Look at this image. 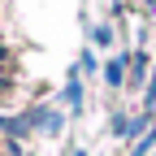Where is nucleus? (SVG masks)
<instances>
[{
    "label": "nucleus",
    "mask_w": 156,
    "mask_h": 156,
    "mask_svg": "<svg viewBox=\"0 0 156 156\" xmlns=\"http://www.w3.org/2000/svg\"><path fill=\"white\" fill-rule=\"evenodd\" d=\"M30 122H35L39 130H56V126H61V117H56L52 108H39V113H30Z\"/></svg>",
    "instance_id": "nucleus-2"
},
{
    "label": "nucleus",
    "mask_w": 156,
    "mask_h": 156,
    "mask_svg": "<svg viewBox=\"0 0 156 156\" xmlns=\"http://www.w3.org/2000/svg\"><path fill=\"white\" fill-rule=\"evenodd\" d=\"M122 78H126V56H113V61L104 65V83L108 87H122Z\"/></svg>",
    "instance_id": "nucleus-1"
},
{
    "label": "nucleus",
    "mask_w": 156,
    "mask_h": 156,
    "mask_svg": "<svg viewBox=\"0 0 156 156\" xmlns=\"http://www.w3.org/2000/svg\"><path fill=\"white\" fill-rule=\"evenodd\" d=\"M65 100H74V104H83V83H69V91H65Z\"/></svg>",
    "instance_id": "nucleus-3"
},
{
    "label": "nucleus",
    "mask_w": 156,
    "mask_h": 156,
    "mask_svg": "<svg viewBox=\"0 0 156 156\" xmlns=\"http://www.w3.org/2000/svg\"><path fill=\"white\" fill-rule=\"evenodd\" d=\"M0 65H9V48L5 44H0Z\"/></svg>",
    "instance_id": "nucleus-4"
}]
</instances>
